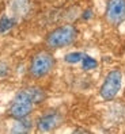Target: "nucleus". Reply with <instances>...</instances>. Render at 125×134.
I'll return each instance as SVG.
<instances>
[{
  "mask_svg": "<svg viewBox=\"0 0 125 134\" xmlns=\"http://www.w3.org/2000/svg\"><path fill=\"white\" fill-rule=\"evenodd\" d=\"M44 99V92L37 87H27L20 90L11 100L8 115L17 121H22L31 114L35 104Z\"/></svg>",
  "mask_w": 125,
  "mask_h": 134,
  "instance_id": "1",
  "label": "nucleus"
},
{
  "mask_svg": "<svg viewBox=\"0 0 125 134\" xmlns=\"http://www.w3.org/2000/svg\"><path fill=\"white\" fill-rule=\"evenodd\" d=\"M77 38V30L74 25H61L53 29L45 37V46L49 50H57L71 46Z\"/></svg>",
  "mask_w": 125,
  "mask_h": 134,
  "instance_id": "2",
  "label": "nucleus"
},
{
  "mask_svg": "<svg viewBox=\"0 0 125 134\" xmlns=\"http://www.w3.org/2000/svg\"><path fill=\"white\" fill-rule=\"evenodd\" d=\"M56 64L53 54L49 49H44L37 52L30 60L29 64V75L31 79H42L48 76Z\"/></svg>",
  "mask_w": 125,
  "mask_h": 134,
  "instance_id": "3",
  "label": "nucleus"
},
{
  "mask_svg": "<svg viewBox=\"0 0 125 134\" xmlns=\"http://www.w3.org/2000/svg\"><path fill=\"white\" fill-rule=\"evenodd\" d=\"M122 72L120 69H112L105 77L99 88V95L103 100H113L121 90Z\"/></svg>",
  "mask_w": 125,
  "mask_h": 134,
  "instance_id": "4",
  "label": "nucleus"
},
{
  "mask_svg": "<svg viewBox=\"0 0 125 134\" xmlns=\"http://www.w3.org/2000/svg\"><path fill=\"white\" fill-rule=\"evenodd\" d=\"M105 20L112 27H117L125 20V0H107Z\"/></svg>",
  "mask_w": 125,
  "mask_h": 134,
  "instance_id": "5",
  "label": "nucleus"
},
{
  "mask_svg": "<svg viewBox=\"0 0 125 134\" xmlns=\"http://www.w3.org/2000/svg\"><path fill=\"white\" fill-rule=\"evenodd\" d=\"M62 121L61 118V114L57 113V111H49V113H45L40 119L37 122V127L40 131L42 133H48V131H52L60 126Z\"/></svg>",
  "mask_w": 125,
  "mask_h": 134,
  "instance_id": "6",
  "label": "nucleus"
}]
</instances>
